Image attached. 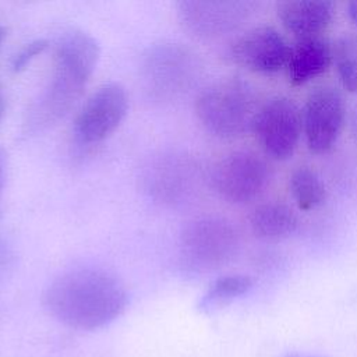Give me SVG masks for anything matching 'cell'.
Wrapping results in <instances>:
<instances>
[{"mask_svg": "<svg viewBox=\"0 0 357 357\" xmlns=\"http://www.w3.org/2000/svg\"><path fill=\"white\" fill-rule=\"evenodd\" d=\"M43 304L60 324L79 331H95L124 312L128 293L124 283L105 269L75 268L49 283Z\"/></svg>", "mask_w": 357, "mask_h": 357, "instance_id": "cell-1", "label": "cell"}, {"mask_svg": "<svg viewBox=\"0 0 357 357\" xmlns=\"http://www.w3.org/2000/svg\"><path fill=\"white\" fill-rule=\"evenodd\" d=\"M99 56L98 40L81 29H68L59 38L52 75L28 114L26 126L31 131L56 124L71 110L82 96Z\"/></svg>", "mask_w": 357, "mask_h": 357, "instance_id": "cell-2", "label": "cell"}, {"mask_svg": "<svg viewBox=\"0 0 357 357\" xmlns=\"http://www.w3.org/2000/svg\"><path fill=\"white\" fill-rule=\"evenodd\" d=\"M261 102L257 88L240 75L225 77L204 88L195 100V113L212 135L233 139L251 132Z\"/></svg>", "mask_w": 357, "mask_h": 357, "instance_id": "cell-3", "label": "cell"}, {"mask_svg": "<svg viewBox=\"0 0 357 357\" xmlns=\"http://www.w3.org/2000/svg\"><path fill=\"white\" fill-rule=\"evenodd\" d=\"M240 248L237 227L222 216H201L181 230L178 255L181 266L191 275H206L230 264Z\"/></svg>", "mask_w": 357, "mask_h": 357, "instance_id": "cell-4", "label": "cell"}, {"mask_svg": "<svg viewBox=\"0 0 357 357\" xmlns=\"http://www.w3.org/2000/svg\"><path fill=\"white\" fill-rule=\"evenodd\" d=\"M141 70L145 86L153 98L173 100L197 84L202 64L191 49L174 42H162L146 50Z\"/></svg>", "mask_w": 357, "mask_h": 357, "instance_id": "cell-5", "label": "cell"}, {"mask_svg": "<svg viewBox=\"0 0 357 357\" xmlns=\"http://www.w3.org/2000/svg\"><path fill=\"white\" fill-rule=\"evenodd\" d=\"M272 178L268 162L250 149H236L222 156L211 169L209 183L229 204L245 205L264 194Z\"/></svg>", "mask_w": 357, "mask_h": 357, "instance_id": "cell-6", "label": "cell"}, {"mask_svg": "<svg viewBox=\"0 0 357 357\" xmlns=\"http://www.w3.org/2000/svg\"><path fill=\"white\" fill-rule=\"evenodd\" d=\"M204 178L202 166L191 155L167 152L149 163L144 187L155 202L176 208L191 202L198 195Z\"/></svg>", "mask_w": 357, "mask_h": 357, "instance_id": "cell-7", "label": "cell"}, {"mask_svg": "<svg viewBox=\"0 0 357 357\" xmlns=\"http://www.w3.org/2000/svg\"><path fill=\"white\" fill-rule=\"evenodd\" d=\"M251 132L269 159L289 160L303 134L301 109L289 96H271L261 102L251 124Z\"/></svg>", "mask_w": 357, "mask_h": 357, "instance_id": "cell-8", "label": "cell"}, {"mask_svg": "<svg viewBox=\"0 0 357 357\" xmlns=\"http://www.w3.org/2000/svg\"><path fill=\"white\" fill-rule=\"evenodd\" d=\"M346 100L339 88L331 84L314 86L301 107L303 134L307 148L314 155L331 152L344 128Z\"/></svg>", "mask_w": 357, "mask_h": 357, "instance_id": "cell-9", "label": "cell"}, {"mask_svg": "<svg viewBox=\"0 0 357 357\" xmlns=\"http://www.w3.org/2000/svg\"><path fill=\"white\" fill-rule=\"evenodd\" d=\"M255 0H181L176 4L180 25L198 39L236 32L259 10Z\"/></svg>", "mask_w": 357, "mask_h": 357, "instance_id": "cell-10", "label": "cell"}, {"mask_svg": "<svg viewBox=\"0 0 357 357\" xmlns=\"http://www.w3.org/2000/svg\"><path fill=\"white\" fill-rule=\"evenodd\" d=\"M290 43L275 26L254 25L237 35L226 49V59L250 73L273 75L284 70Z\"/></svg>", "mask_w": 357, "mask_h": 357, "instance_id": "cell-11", "label": "cell"}, {"mask_svg": "<svg viewBox=\"0 0 357 357\" xmlns=\"http://www.w3.org/2000/svg\"><path fill=\"white\" fill-rule=\"evenodd\" d=\"M128 110V98L123 85L109 82L99 86L77 114L74 132L81 144H99L121 124Z\"/></svg>", "mask_w": 357, "mask_h": 357, "instance_id": "cell-12", "label": "cell"}, {"mask_svg": "<svg viewBox=\"0 0 357 357\" xmlns=\"http://www.w3.org/2000/svg\"><path fill=\"white\" fill-rule=\"evenodd\" d=\"M336 6L329 0H286L276 4V17L296 39L321 36L332 24Z\"/></svg>", "mask_w": 357, "mask_h": 357, "instance_id": "cell-13", "label": "cell"}, {"mask_svg": "<svg viewBox=\"0 0 357 357\" xmlns=\"http://www.w3.org/2000/svg\"><path fill=\"white\" fill-rule=\"evenodd\" d=\"M332 63V42L326 36L296 39L290 45L284 74L291 86H303L325 74Z\"/></svg>", "mask_w": 357, "mask_h": 357, "instance_id": "cell-14", "label": "cell"}, {"mask_svg": "<svg viewBox=\"0 0 357 357\" xmlns=\"http://www.w3.org/2000/svg\"><path fill=\"white\" fill-rule=\"evenodd\" d=\"M300 226L297 212L282 201L258 204L250 213L252 234L264 241H280L293 236Z\"/></svg>", "mask_w": 357, "mask_h": 357, "instance_id": "cell-15", "label": "cell"}, {"mask_svg": "<svg viewBox=\"0 0 357 357\" xmlns=\"http://www.w3.org/2000/svg\"><path fill=\"white\" fill-rule=\"evenodd\" d=\"M255 279L247 273H227L216 278L201 296L197 310L202 314H213L252 290Z\"/></svg>", "mask_w": 357, "mask_h": 357, "instance_id": "cell-16", "label": "cell"}, {"mask_svg": "<svg viewBox=\"0 0 357 357\" xmlns=\"http://www.w3.org/2000/svg\"><path fill=\"white\" fill-rule=\"evenodd\" d=\"M289 192L297 208L304 212L318 209L328 198V188L324 178L308 165H300L290 173Z\"/></svg>", "mask_w": 357, "mask_h": 357, "instance_id": "cell-17", "label": "cell"}, {"mask_svg": "<svg viewBox=\"0 0 357 357\" xmlns=\"http://www.w3.org/2000/svg\"><path fill=\"white\" fill-rule=\"evenodd\" d=\"M332 54L342 88L357 95V32H344L332 42Z\"/></svg>", "mask_w": 357, "mask_h": 357, "instance_id": "cell-18", "label": "cell"}, {"mask_svg": "<svg viewBox=\"0 0 357 357\" xmlns=\"http://www.w3.org/2000/svg\"><path fill=\"white\" fill-rule=\"evenodd\" d=\"M47 46H49V42L46 39H36V40H32V42L26 43L15 54V57L13 60V64H11L13 71L20 73V71L25 70L35 57H38L39 54H42L46 50Z\"/></svg>", "mask_w": 357, "mask_h": 357, "instance_id": "cell-19", "label": "cell"}, {"mask_svg": "<svg viewBox=\"0 0 357 357\" xmlns=\"http://www.w3.org/2000/svg\"><path fill=\"white\" fill-rule=\"evenodd\" d=\"M6 172H7V155H6V151L0 148V194L6 183Z\"/></svg>", "mask_w": 357, "mask_h": 357, "instance_id": "cell-20", "label": "cell"}, {"mask_svg": "<svg viewBox=\"0 0 357 357\" xmlns=\"http://www.w3.org/2000/svg\"><path fill=\"white\" fill-rule=\"evenodd\" d=\"M349 126H350V132L357 144V103L351 107L349 113Z\"/></svg>", "mask_w": 357, "mask_h": 357, "instance_id": "cell-21", "label": "cell"}, {"mask_svg": "<svg viewBox=\"0 0 357 357\" xmlns=\"http://www.w3.org/2000/svg\"><path fill=\"white\" fill-rule=\"evenodd\" d=\"M346 14L349 17V20L357 25V0H353V1H349L347 6H346Z\"/></svg>", "mask_w": 357, "mask_h": 357, "instance_id": "cell-22", "label": "cell"}, {"mask_svg": "<svg viewBox=\"0 0 357 357\" xmlns=\"http://www.w3.org/2000/svg\"><path fill=\"white\" fill-rule=\"evenodd\" d=\"M279 357H326V356H321V354H311V353H298V351H291V353H286L282 354Z\"/></svg>", "mask_w": 357, "mask_h": 357, "instance_id": "cell-23", "label": "cell"}, {"mask_svg": "<svg viewBox=\"0 0 357 357\" xmlns=\"http://www.w3.org/2000/svg\"><path fill=\"white\" fill-rule=\"evenodd\" d=\"M3 113H4V96H3V92H1V88H0V121H1Z\"/></svg>", "mask_w": 357, "mask_h": 357, "instance_id": "cell-24", "label": "cell"}, {"mask_svg": "<svg viewBox=\"0 0 357 357\" xmlns=\"http://www.w3.org/2000/svg\"><path fill=\"white\" fill-rule=\"evenodd\" d=\"M3 38H4V29H3V26H0V45H1Z\"/></svg>", "mask_w": 357, "mask_h": 357, "instance_id": "cell-25", "label": "cell"}]
</instances>
